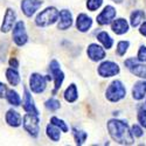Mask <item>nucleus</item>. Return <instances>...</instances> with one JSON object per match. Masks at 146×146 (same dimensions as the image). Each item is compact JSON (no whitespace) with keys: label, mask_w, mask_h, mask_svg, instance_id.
I'll list each match as a JSON object with an SVG mask.
<instances>
[{"label":"nucleus","mask_w":146,"mask_h":146,"mask_svg":"<svg viewBox=\"0 0 146 146\" xmlns=\"http://www.w3.org/2000/svg\"><path fill=\"white\" fill-rule=\"evenodd\" d=\"M108 130L109 133L113 140L121 145H130L133 143V136L127 126L126 123L123 120L118 119H111L108 123Z\"/></svg>","instance_id":"1"},{"label":"nucleus","mask_w":146,"mask_h":146,"mask_svg":"<svg viewBox=\"0 0 146 146\" xmlns=\"http://www.w3.org/2000/svg\"><path fill=\"white\" fill-rule=\"evenodd\" d=\"M58 14H60V12L55 7H48L36 17L35 22H36V25L40 27H46V26L53 25L58 19Z\"/></svg>","instance_id":"2"},{"label":"nucleus","mask_w":146,"mask_h":146,"mask_svg":"<svg viewBox=\"0 0 146 146\" xmlns=\"http://www.w3.org/2000/svg\"><path fill=\"white\" fill-rule=\"evenodd\" d=\"M126 95L125 87L120 81H113L106 89V98L110 102H118Z\"/></svg>","instance_id":"3"},{"label":"nucleus","mask_w":146,"mask_h":146,"mask_svg":"<svg viewBox=\"0 0 146 146\" xmlns=\"http://www.w3.org/2000/svg\"><path fill=\"white\" fill-rule=\"evenodd\" d=\"M40 120L38 118V115L27 113L23 117V127L29 133L32 137H38L40 131Z\"/></svg>","instance_id":"4"},{"label":"nucleus","mask_w":146,"mask_h":146,"mask_svg":"<svg viewBox=\"0 0 146 146\" xmlns=\"http://www.w3.org/2000/svg\"><path fill=\"white\" fill-rule=\"evenodd\" d=\"M48 80H50L49 76H42L40 74H32L31 78H29V87L31 90L35 94H41L46 89V82Z\"/></svg>","instance_id":"5"},{"label":"nucleus","mask_w":146,"mask_h":146,"mask_svg":"<svg viewBox=\"0 0 146 146\" xmlns=\"http://www.w3.org/2000/svg\"><path fill=\"white\" fill-rule=\"evenodd\" d=\"M125 66L130 69L133 75H136L141 78H146V64L139 63L138 58H129L125 61Z\"/></svg>","instance_id":"6"},{"label":"nucleus","mask_w":146,"mask_h":146,"mask_svg":"<svg viewBox=\"0 0 146 146\" xmlns=\"http://www.w3.org/2000/svg\"><path fill=\"white\" fill-rule=\"evenodd\" d=\"M13 40L18 46H23L28 40V36L25 29V23L22 21L17 22V25L13 29Z\"/></svg>","instance_id":"7"},{"label":"nucleus","mask_w":146,"mask_h":146,"mask_svg":"<svg viewBox=\"0 0 146 146\" xmlns=\"http://www.w3.org/2000/svg\"><path fill=\"white\" fill-rule=\"evenodd\" d=\"M119 72V67L115 62L111 61H105L98 67V74L102 77H112Z\"/></svg>","instance_id":"8"},{"label":"nucleus","mask_w":146,"mask_h":146,"mask_svg":"<svg viewBox=\"0 0 146 146\" xmlns=\"http://www.w3.org/2000/svg\"><path fill=\"white\" fill-rule=\"evenodd\" d=\"M49 69H50V72H52V75L54 76V81H55V89H54V94L61 88V86H62V82L64 80V75H63V72L61 71L60 69V64L57 61H52L50 62V66H49Z\"/></svg>","instance_id":"9"},{"label":"nucleus","mask_w":146,"mask_h":146,"mask_svg":"<svg viewBox=\"0 0 146 146\" xmlns=\"http://www.w3.org/2000/svg\"><path fill=\"white\" fill-rule=\"evenodd\" d=\"M42 5L41 0H22L21 9L26 17H32Z\"/></svg>","instance_id":"10"},{"label":"nucleus","mask_w":146,"mask_h":146,"mask_svg":"<svg viewBox=\"0 0 146 146\" xmlns=\"http://www.w3.org/2000/svg\"><path fill=\"white\" fill-rule=\"evenodd\" d=\"M115 17H116V9L112 6H106L102 11V13L97 17V22L100 25H108V23L111 22V20H113Z\"/></svg>","instance_id":"11"},{"label":"nucleus","mask_w":146,"mask_h":146,"mask_svg":"<svg viewBox=\"0 0 146 146\" xmlns=\"http://www.w3.org/2000/svg\"><path fill=\"white\" fill-rule=\"evenodd\" d=\"M72 25V17L71 13L67 9H63L58 14V23L57 28L58 29H67Z\"/></svg>","instance_id":"12"},{"label":"nucleus","mask_w":146,"mask_h":146,"mask_svg":"<svg viewBox=\"0 0 146 146\" xmlns=\"http://www.w3.org/2000/svg\"><path fill=\"white\" fill-rule=\"evenodd\" d=\"M88 56L92 61H101L105 57V50L96 43H92L88 47Z\"/></svg>","instance_id":"13"},{"label":"nucleus","mask_w":146,"mask_h":146,"mask_svg":"<svg viewBox=\"0 0 146 146\" xmlns=\"http://www.w3.org/2000/svg\"><path fill=\"white\" fill-rule=\"evenodd\" d=\"M15 18H17L15 12L12 9V8H8L6 11L5 17H4V22H3V26H1V32L7 33L12 27H13V23L15 21Z\"/></svg>","instance_id":"14"},{"label":"nucleus","mask_w":146,"mask_h":146,"mask_svg":"<svg viewBox=\"0 0 146 146\" xmlns=\"http://www.w3.org/2000/svg\"><path fill=\"white\" fill-rule=\"evenodd\" d=\"M92 25V20L91 18H89L87 14H80L77 17V22H76V26H77V29L80 32H87L89 31V28L91 27Z\"/></svg>","instance_id":"15"},{"label":"nucleus","mask_w":146,"mask_h":146,"mask_svg":"<svg viewBox=\"0 0 146 146\" xmlns=\"http://www.w3.org/2000/svg\"><path fill=\"white\" fill-rule=\"evenodd\" d=\"M146 95V82L144 81H139L135 84V87L132 89V96L133 98L139 101L141 98H144V96Z\"/></svg>","instance_id":"16"},{"label":"nucleus","mask_w":146,"mask_h":146,"mask_svg":"<svg viewBox=\"0 0 146 146\" xmlns=\"http://www.w3.org/2000/svg\"><path fill=\"white\" fill-rule=\"evenodd\" d=\"M23 109L25 111L28 113H33V115H39L38 110L34 105V101L32 98V96L29 94V91L27 89H25V102H23Z\"/></svg>","instance_id":"17"},{"label":"nucleus","mask_w":146,"mask_h":146,"mask_svg":"<svg viewBox=\"0 0 146 146\" xmlns=\"http://www.w3.org/2000/svg\"><path fill=\"white\" fill-rule=\"evenodd\" d=\"M127 29H129V23L124 19H117L112 22V31L118 35L126 33Z\"/></svg>","instance_id":"18"},{"label":"nucleus","mask_w":146,"mask_h":146,"mask_svg":"<svg viewBox=\"0 0 146 146\" xmlns=\"http://www.w3.org/2000/svg\"><path fill=\"white\" fill-rule=\"evenodd\" d=\"M6 121L13 127H17V126H20L21 124V116L14 111V110H8L7 113H6Z\"/></svg>","instance_id":"19"},{"label":"nucleus","mask_w":146,"mask_h":146,"mask_svg":"<svg viewBox=\"0 0 146 146\" xmlns=\"http://www.w3.org/2000/svg\"><path fill=\"white\" fill-rule=\"evenodd\" d=\"M78 97V94H77V88L75 84H70V86L67 88V90L64 91V98L67 102L69 103H74Z\"/></svg>","instance_id":"20"},{"label":"nucleus","mask_w":146,"mask_h":146,"mask_svg":"<svg viewBox=\"0 0 146 146\" xmlns=\"http://www.w3.org/2000/svg\"><path fill=\"white\" fill-rule=\"evenodd\" d=\"M6 77H7V81L9 82V84H12V86H18L19 82H20L19 72H18L15 69H13V68L7 69V71H6Z\"/></svg>","instance_id":"21"},{"label":"nucleus","mask_w":146,"mask_h":146,"mask_svg":"<svg viewBox=\"0 0 146 146\" xmlns=\"http://www.w3.org/2000/svg\"><path fill=\"white\" fill-rule=\"evenodd\" d=\"M47 136L49 137L53 141H58L60 140V137H61V133H60V130L54 125V124H49L47 126Z\"/></svg>","instance_id":"22"},{"label":"nucleus","mask_w":146,"mask_h":146,"mask_svg":"<svg viewBox=\"0 0 146 146\" xmlns=\"http://www.w3.org/2000/svg\"><path fill=\"white\" fill-rule=\"evenodd\" d=\"M97 39L100 40V42H102V44L104 46V48H106V49H110V48L112 47V39L109 36V34L106 32H101L98 33V35H97Z\"/></svg>","instance_id":"23"},{"label":"nucleus","mask_w":146,"mask_h":146,"mask_svg":"<svg viewBox=\"0 0 146 146\" xmlns=\"http://www.w3.org/2000/svg\"><path fill=\"white\" fill-rule=\"evenodd\" d=\"M145 19V13L143 11H135L131 14V25L133 27H137L140 25V22Z\"/></svg>","instance_id":"24"},{"label":"nucleus","mask_w":146,"mask_h":146,"mask_svg":"<svg viewBox=\"0 0 146 146\" xmlns=\"http://www.w3.org/2000/svg\"><path fill=\"white\" fill-rule=\"evenodd\" d=\"M6 98H7V101L9 102V104L15 105V106L20 105V103H21L20 96L18 95V92H15V91H13V90H7V91H6Z\"/></svg>","instance_id":"25"},{"label":"nucleus","mask_w":146,"mask_h":146,"mask_svg":"<svg viewBox=\"0 0 146 146\" xmlns=\"http://www.w3.org/2000/svg\"><path fill=\"white\" fill-rule=\"evenodd\" d=\"M72 135H74L75 137V140L77 143V145H82L84 141H86L88 135H87V132H83V131H78L76 129L72 130Z\"/></svg>","instance_id":"26"},{"label":"nucleus","mask_w":146,"mask_h":146,"mask_svg":"<svg viewBox=\"0 0 146 146\" xmlns=\"http://www.w3.org/2000/svg\"><path fill=\"white\" fill-rule=\"evenodd\" d=\"M60 106H61V103L55 98H50L46 102V108L50 111H56Z\"/></svg>","instance_id":"27"},{"label":"nucleus","mask_w":146,"mask_h":146,"mask_svg":"<svg viewBox=\"0 0 146 146\" xmlns=\"http://www.w3.org/2000/svg\"><path fill=\"white\" fill-rule=\"evenodd\" d=\"M50 123H52V124H54L55 126L60 127V130H61V131H63V132H67V131H68V126L66 125V123H64L63 120L58 119L57 117H53V118L50 119Z\"/></svg>","instance_id":"28"},{"label":"nucleus","mask_w":146,"mask_h":146,"mask_svg":"<svg viewBox=\"0 0 146 146\" xmlns=\"http://www.w3.org/2000/svg\"><path fill=\"white\" fill-rule=\"evenodd\" d=\"M102 4H103V0H88L87 1V7H88V9L94 12L97 8H100L102 6Z\"/></svg>","instance_id":"29"},{"label":"nucleus","mask_w":146,"mask_h":146,"mask_svg":"<svg viewBox=\"0 0 146 146\" xmlns=\"http://www.w3.org/2000/svg\"><path fill=\"white\" fill-rule=\"evenodd\" d=\"M129 41H120L117 46V54L120 55V56H123L126 50H127V48H129Z\"/></svg>","instance_id":"30"},{"label":"nucleus","mask_w":146,"mask_h":146,"mask_svg":"<svg viewBox=\"0 0 146 146\" xmlns=\"http://www.w3.org/2000/svg\"><path fill=\"white\" fill-rule=\"evenodd\" d=\"M138 120H139V123L146 129V110H145V109H143V110L139 111V113H138Z\"/></svg>","instance_id":"31"},{"label":"nucleus","mask_w":146,"mask_h":146,"mask_svg":"<svg viewBox=\"0 0 146 146\" xmlns=\"http://www.w3.org/2000/svg\"><path fill=\"white\" fill-rule=\"evenodd\" d=\"M138 61L139 62H146V47L143 46L140 47V49L138 52Z\"/></svg>","instance_id":"32"},{"label":"nucleus","mask_w":146,"mask_h":146,"mask_svg":"<svg viewBox=\"0 0 146 146\" xmlns=\"http://www.w3.org/2000/svg\"><path fill=\"white\" fill-rule=\"evenodd\" d=\"M131 131H132V132H131L132 136H135V137H141V136H143V130H141L138 125H133Z\"/></svg>","instance_id":"33"},{"label":"nucleus","mask_w":146,"mask_h":146,"mask_svg":"<svg viewBox=\"0 0 146 146\" xmlns=\"http://www.w3.org/2000/svg\"><path fill=\"white\" fill-rule=\"evenodd\" d=\"M6 91H7L6 86L3 83H0V98H3L4 96H6Z\"/></svg>","instance_id":"34"},{"label":"nucleus","mask_w":146,"mask_h":146,"mask_svg":"<svg viewBox=\"0 0 146 146\" xmlns=\"http://www.w3.org/2000/svg\"><path fill=\"white\" fill-rule=\"evenodd\" d=\"M140 34H143L144 36H146V21L141 23V26H140Z\"/></svg>","instance_id":"35"},{"label":"nucleus","mask_w":146,"mask_h":146,"mask_svg":"<svg viewBox=\"0 0 146 146\" xmlns=\"http://www.w3.org/2000/svg\"><path fill=\"white\" fill-rule=\"evenodd\" d=\"M9 64H11V66H13V67H15V68H17L19 63H18V61H17L15 58H11V61H9Z\"/></svg>","instance_id":"36"},{"label":"nucleus","mask_w":146,"mask_h":146,"mask_svg":"<svg viewBox=\"0 0 146 146\" xmlns=\"http://www.w3.org/2000/svg\"><path fill=\"white\" fill-rule=\"evenodd\" d=\"M112 1H115V3H121L123 0H112Z\"/></svg>","instance_id":"37"}]
</instances>
